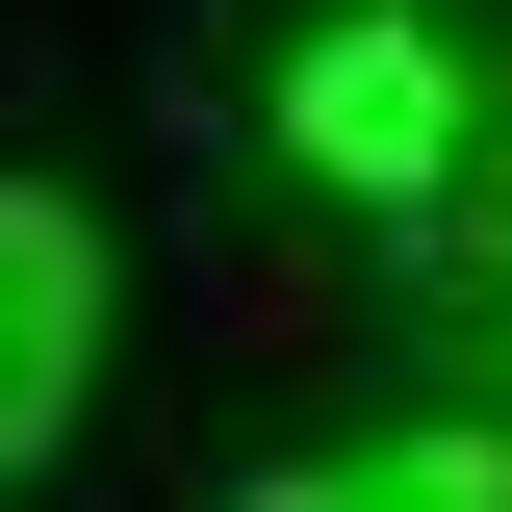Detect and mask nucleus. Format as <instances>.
<instances>
[{"mask_svg":"<svg viewBox=\"0 0 512 512\" xmlns=\"http://www.w3.org/2000/svg\"><path fill=\"white\" fill-rule=\"evenodd\" d=\"M231 512H512V436H384V461H282Z\"/></svg>","mask_w":512,"mask_h":512,"instance_id":"nucleus-3","label":"nucleus"},{"mask_svg":"<svg viewBox=\"0 0 512 512\" xmlns=\"http://www.w3.org/2000/svg\"><path fill=\"white\" fill-rule=\"evenodd\" d=\"M282 154H308L333 205H436V180H461V26L333 0L308 52H282Z\"/></svg>","mask_w":512,"mask_h":512,"instance_id":"nucleus-1","label":"nucleus"},{"mask_svg":"<svg viewBox=\"0 0 512 512\" xmlns=\"http://www.w3.org/2000/svg\"><path fill=\"white\" fill-rule=\"evenodd\" d=\"M77 384H103V205H0V487L77 436Z\"/></svg>","mask_w":512,"mask_h":512,"instance_id":"nucleus-2","label":"nucleus"}]
</instances>
